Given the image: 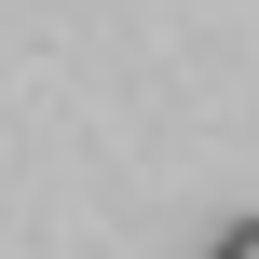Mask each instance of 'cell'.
Wrapping results in <instances>:
<instances>
[{"instance_id":"6da1fadb","label":"cell","mask_w":259,"mask_h":259,"mask_svg":"<svg viewBox=\"0 0 259 259\" xmlns=\"http://www.w3.org/2000/svg\"><path fill=\"white\" fill-rule=\"evenodd\" d=\"M205 259H259V219H232V232H219V246H205Z\"/></svg>"}]
</instances>
